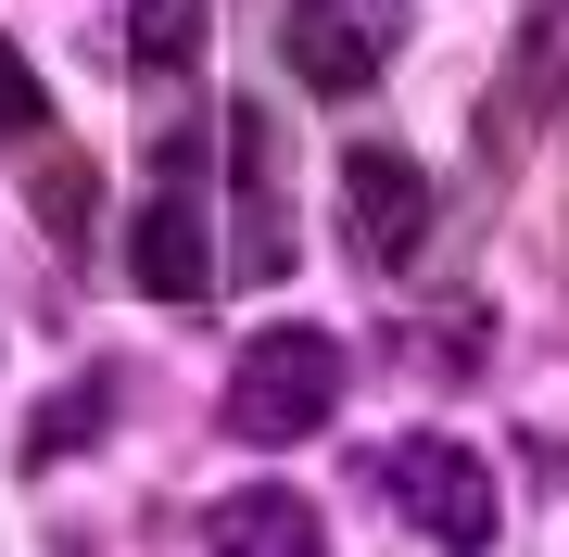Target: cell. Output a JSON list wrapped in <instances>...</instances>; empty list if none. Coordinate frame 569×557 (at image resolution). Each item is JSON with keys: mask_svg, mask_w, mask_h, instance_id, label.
I'll return each mask as SVG.
<instances>
[{"mask_svg": "<svg viewBox=\"0 0 569 557\" xmlns=\"http://www.w3.org/2000/svg\"><path fill=\"white\" fill-rule=\"evenodd\" d=\"M329 406H342V342H329V330L291 317V330H253L241 342V368H228V431H241V444H305Z\"/></svg>", "mask_w": 569, "mask_h": 557, "instance_id": "obj_1", "label": "cell"}, {"mask_svg": "<svg viewBox=\"0 0 569 557\" xmlns=\"http://www.w3.org/2000/svg\"><path fill=\"white\" fill-rule=\"evenodd\" d=\"M127 279H140L152 305H203V291H216V241H203V203L152 190V203L127 216Z\"/></svg>", "mask_w": 569, "mask_h": 557, "instance_id": "obj_3", "label": "cell"}, {"mask_svg": "<svg viewBox=\"0 0 569 557\" xmlns=\"http://www.w3.org/2000/svg\"><path fill=\"white\" fill-rule=\"evenodd\" d=\"M216 557H329V519L291 481H253V495L216 507Z\"/></svg>", "mask_w": 569, "mask_h": 557, "instance_id": "obj_6", "label": "cell"}, {"mask_svg": "<svg viewBox=\"0 0 569 557\" xmlns=\"http://www.w3.org/2000/svg\"><path fill=\"white\" fill-rule=\"evenodd\" d=\"M51 241H89V166H51Z\"/></svg>", "mask_w": 569, "mask_h": 557, "instance_id": "obj_10", "label": "cell"}, {"mask_svg": "<svg viewBox=\"0 0 569 557\" xmlns=\"http://www.w3.org/2000/svg\"><path fill=\"white\" fill-rule=\"evenodd\" d=\"M279 51H291V77H305V89H329V102H355V89L380 77V26L342 13V0H305V13L279 26Z\"/></svg>", "mask_w": 569, "mask_h": 557, "instance_id": "obj_5", "label": "cell"}, {"mask_svg": "<svg viewBox=\"0 0 569 557\" xmlns=\"http://www.w3.org/2000/svg\"><path fill=\"white\" fill-rule=\"evenodd\" d=\"M51 115V89H39V63H26L13 39H0V140H26V127Z\"/></svg>", "mask_w": 569, "mask_h": 557, "instance_id": "obj_9", "label": "cell"}, {"mask_svg": "<svg viewBox=\"0 0 569 557\" xmlns=\"http://www.w3.org/2000/svg\"><path fill=\"white\" fill-rule=\"evenodd\" d=\"M380 481H392V507H406L430 545H493V469H481L468 444L406 431V444L380 456Z\"/></svg>", "mask_w": 569, "mask_h": 557, "instance_id": "obj_2", "label": "cell"}, {"mask_svg": "<svg viewBox=\"0 0 569 557\" xmlns=\"http://www.w3.org/2000/svg\"><path fill=\"white\" fill-rule=\"evenodd\" d=\"M102 406H114V392H102V380H77V392H63V406L39 418V431H26V456H77L89 431H102Z\"/></svg>", "mask_w": 569, "mask_h": 557, "instance_id": "obj_8", "label": "cell"}, {"mask_svg": "<svg viewBox=\"0 0 569 557\" xmlns=\"http://www.w3.org/2000/svg\"><path fill=\"white\" fill-rule=\"evenodd\" d=\"M342 203H355L367 267H406V253H418V228H430V178L406 166V152H380V140H367L355 166H342Z\"/></svg>", "mask_w": 569, "mask_h": 557, "instance_id": "obj_4", "label": "cell"}, {"mask_svg": "<svg viewBox=\"0 0 569 557\" xmlns=\"http://www.w3.org/2000/svg\"><path fill=\"white\" fill-rule=\"evenodd\" d=\"M127 51L140 63H190L203 51V13H190V0H140V13H127Z\"/></svg>", "mask_w": 569, "mask_h": 557, "instance_id": "obj_7", "label": "cell"}]
</instances>
